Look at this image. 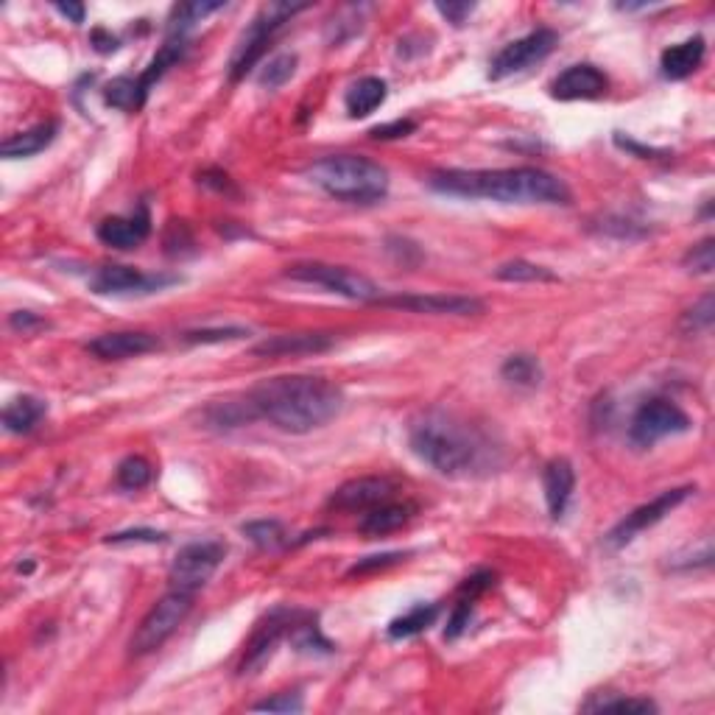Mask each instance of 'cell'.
Returning a JSON list of instances; mask_svg holds the SVG:
<instances>
[{
    "instance_id": "obj_11",
    "label": "cell",
    "mask_w": 715,
    "mask_h": 715,
    "mask_svg": "<svg viewBox=\"0 0 715 715\" xmlns=\"http://www.w3.org/2000/svg\"><path fill=\"white\" fill-rule=\"evenodd\" d=\"M556 45H559V34H556L554 28H537V31L526 34V37L509 42L489 62V79H509V76L520 73V70H528L531 65L542 62L545 56L554 54Z\"/></svg>"
},
{
    "instance_id": "obj_46",
    "label": "cell",
    "mask_w": 715,
    "mask_h": 715,
    "mask_svg": "<svg viewBox=\"0 0 715 715\" xmlns=\"http://www.w3.org/2000/svg\"><path fill=\"white\" fill-rule=\"evenodd\" d=\"M495 587V573L492 570H478V573H473L470 579L464 581L459 587V595H464V598H481V595L486 593V590H492Z\"/></svg>"
},
{
    "instance_id": "obj_25",
    "label": "cell",
    "mask_w": 715,
    "mask_h": 715,
    "mask_svg": "<svg viewBox=\"0 0 715 715\" xmlns=\"http://www.w3.org/2000/svg\"><path fill=\"white\" fill-rule=\"evenodd\" d=\"M48 414V405L40 397L23 394L3 408V425L9 433H31Z\"/></svg>"
},
{
    "instance_id": "obj_28",
    "label": "cell",
    "mask_w": 715,
    "mask_h": 715,
    "mask_svg": "<svg viewBox=\"0 0 715 715\" xmlns=\"http://www.w3.org/2000/svg\"><path fill=\"white\" fill-rule=\"evenodd\" d=\"M439 612H442L439 604H414V607L408 609V612H403L400 618H394L386 632H389L392 640L414 637L419 635V632H425L428 626H433V621L439 618Z\"/></svg>"
},
{
    "instance_id": "obj_32",
    "label": "cell",
    "mask_w": 715,
    "mask_h": 715,
    "mask_svg": "<svg viewBox=\"0 0 715 715\" xmlns=\"http://www.w3.org/2000/svg\"><path fill=\"white\" fill-rule=\"evenodd\" d=\"M104 98H107L109 107L123 109V112H137L146 104V95L140 90V81L132 79V76H118L107 87Z\"/></svg>"
},
{
    "instance_id": "obj_19",
    "label": "cell",
    "mask_w": 715,
    "mask_h": 715,
    "mask_svg": "<svg viewBox=\"0 0 715 715\" xmlns=\"http://www.w3.org/2000/svg\"><path fill=\"white\" fill-rule=\"evenodd\" d=\"M336 344L330 333H283V336L263 338L252 347V355L260 358H297V355H316L327 352Z\"/></svg>"
},
{
    "instance_id": "obj_35",
    "label": "cell",
    "mask_w": 715,
    "mask_h": 715,
    "mask_svg": "<svg viewBox=\"0 0 715 715\" xmlns=\"http://www.w3.org/2000/svg\"><path fill=\"white\" fill-rule=\"evenodd\" d=\"M291 643L297 646V651L302 654H333V643L324 640V635L319 632V626L313 621H299L291 629Z\"/></svg>"
},
{
    "instance_id": "obj_38",
    "label": "cell",
    "mask_w": 715,
    "mask_h": 715,
    "mask_svg": "<svg viewBox=\"0 0 715 715\" xmlns=\"http://www.w3.org/2000/svg\"><path fill=\"white\" fill-rule=\"evenodd\" d=\"M685 269L690 271V274H710L715 266V241L713 238H704V241H699L693 249H688V255H685Z\"/></svg>"
},
{
    "instance_id": "obj_1",
    "label": "cell",
    "mask_w": 715,
    "mask_h": 715,
    "mask_svg": "<svg viewBox=\"0 0 715 715\" xmlns=\"http://www.w3.org/2000/svg\"><path fill=\"white\" fill-rule=\"evenodd\" d=\"M408 445L414 456L422 459L436 473L459 478L473 475L495 464V447L473 422L450 414L445 408H428L408 425Z\"/></svg>"
},
{
    "instance_id": "obj_42",
    "label": "cell",
    "mask_w": 715,
    "mask_h": 715,
    "mask_svg": "<svg viewBox=\"0 0 715 715\" xmlns=\"http://www.w3.org/2000/svg\"><path fill=\"white\" fill-rule=\"evenodd\" d=\"M168 537L162 531H154V528H129V531H118V534H109L107 545H132V542H149V545H157V542H165Z\"/></svg>"
},
{
    "instance_id": "obj_41",
    "label": "cell",
    "mask_w": 715,
    "mask_h": 715,
    "mask_svg": "<svg viewBox=\"0 0 715 715\" xmlns=\"http://www.w3.org/2000/svg\"><path fill=\"white\" fill-rule=\"evenodd\" d=\"M715 322V305L713 297H704L699 305H693L685 319H682V327L685 330H710Z\"/></svg>"
},
{
    "instance_id": "obj_12",
    "label": "cell",
    "mask_w": 715,
    "mask_h": 715,
    "mask_svg": "<svg viewBox=\"0 0 715 715\" xmlns=\"http://www.w3.org/2000/svg\"><path fill=\"white\" fill-rule=\"evenodd\" d=\"M696 492V486H679V489H668L660 492L654 500H648L643 506H637L635 512H629L618 526L607 534L609 548H626L629 542L635 540L637 534H643L651 526H657L660 520H665L668 514L674 512L679 503H685Z\"/></svg>"
},
{
    "instance_id": "obj_21",
    "label": "cell",
    "mask_w": 715,
    "mask_h": 715,
    "mask_svg": "<svg viewBox=\"0 0 715 715\" xmlns=\"http://www.w3.org/2000/svg\"><path fill=\"white\" fill-rule=\"evenodd\" d=\"M414 514H417V503H411V500H403V503L386 500V503H380V506L364 514V520L358 523V531L364 537H386V534H392L397 528L408 526Z\"/></svg>"
},
{
    "instance_id": "obj_8",
    "label": "cell",
    "mask_w": 715,
    "mask_h": 715,
    "mask_svg": "<svg viewBox=\"0 0 715 715\" xmlns=\"http://www.w3.org/2000/svg\"><path fill=\"white\" fill-rule=\"evenodd\" d=\"M227 556V545L218 540H202L188 542L185 548H179L174 565L168 570V581L174 590L196 595V590H202L207 581L213 579L221 562Z\"/></svg>"
},
{
    "instance_id": "obj_34",
    "label": "cell",
    "mask_w": 715,
    "mask_h": 715,
    "mask_svg": "<svg viewBox=\"0 0 715 715\" xmlns=\"http://www.w3.org/2000/svg\"><path fill=\"white\" fill-rule=\"evenodd\" d=\"M241 531L260 551H274L285 542V526L280 520H252V523H243Z\"/></svg>"
},
{
    "instance_id": "obj_29",
    "label": "cell",
    "mask_w": 715,
    "mask_h": 715,
    "mask_svg": "<svg viewBox=\"0 0 715 715\" xmlns=\"http://www.w3.org/2000/svg\"><path fill=\"white\" fill-rule=\"evenodd\" d=\"M257 419L255 405L249 403V397L243 400H224V403H213L207 408V422L213 428H241L246 422Z\"/></svg>"
},
{
    "instance_id": "obj_18",
    "label": "cell",
    "mask_w": 715,
    "mask_h": 715,
    "mask_svg": "<svg viewBox=\"0 0 715 715\" xmlns=\"http://www.w3.org/2000/svg\"><path fill=\"white\" fill-rule=\"evenodd\" d=\"M98 241L112 249H137L151 235L149 207L140 204L132 216H112L98 224Z\"/></svg>"
},
{
    "instance_id": "obj_7",
    "label": "cell",
    "mask_w": 715,
    "mask_h": 715,
    "mask_svg": "<svg viewBox=\"0 0 715 715\" xmlns=\"http://www.w3.org/2000/svg\"><path fill=\"white\" fill-rule=\"evenodd\" d=\"M288 280L305 285H319L330 294L352 299V302H378L383 294L380 288L366 274L344 269V266H330V263H297L283 271Z\"/></svg>"
},
{
    "instance_id": "obj_45",
    "label": "cell",
    "mask_w": 715,
    "mask_h": 715,
    "mask_svg": "<svg viewBox=\"0 0 715 715\" xmlns=\"http://www.w3.org/2000/svg\"><path fill=\"white\" fill-rule=\"evenodd\" d=\"M598 710L607 713H657V704L651 699H612V702H601Z\"/></svg>"
},
{
    "instance_id": "obj_51",
    "label": "cell",
    "mask_w": 715,
    "mask_h": 715,
    "mask_svg": "<svg viewBox=\"0 0 715 715\" xmlns=\"http://www.w3.org/2000/svg\"><path fill=\"white\" fill-rule=\"evenodd\" d=\"M615 143H618V146H621V149L635 151V154H640V157H665V151H657V149H643V146H637V143H632V140H623L621 135H615Z\"/></svg>"
},
{
    "instance_id": "obj_10",
    "label": "cell",
    "mask_w": 715,
    "mask_h": 715,
    "mask_svg": "<svg viewBox=\"0 0 715 715\" xmlns=\"http://www.w3.org/2000/svg\"><path fill=\"white\" fill-rule=\"evenodd\" d=\"M690 431V417L671 400H648L635 411L632 425H629V439L637 447L657 445L665 436Z\"/></svg>"
},
{
    "instance_id": "obj_14",
    "label": "cell",
    "mask_w": 715,
    "mask_h": 715,
    "mask_svg": "<svg viewBox=\"0 0 715 715\" xmlns=\"http://www.w3.org/2000/svg\"><path fill=\"white\" fill-rule=\"evenodd\" d=\"M378 305L397 311L428 313V316H478L484 313V302L459 294H403V297H380Z\"/></svg>"
},
{
    "instance_id": "obj_47",
    "label": "cell",
    "mask_w": 715,
    "mask_h": 715,
    "mask_svg": "<svg viewBox=\"0 0 715 715\" xmlns=\"http://www.w3.org/2000/svg\"><path fill=\"white\" fill-rule=\"evenodd\" d=\"M9 327H12L14 333L31 336V333H40V330H45V327H48V322H45V319H40L37 313H31V311H14L12 316H9Z\"/></svg>"
},
{
    "instance_id": "obj_37",
    "label": "cell",
    "mask_w": 715,
    "mask_h": 715,
    "mask_svg": "<svg viewBox=\"0 0 715 715\" xmlns=\"http://www.w3.org/2000/svg\"><path fill=\"white\" fill-rule=\"evenodd\" d=\"M249 336V330L243 327H202V330H188L182 341L188 344H224V341H238Z\"/></svg>"
},
{
    "instance_id": "obj_31",
    "label": "cell",
    "mask_w": 715,
    "mask_h": 715,
    "mask_svg": "<svg viewBox=\"0 0 715 715\" xmlns=\"http://www.w3.org/2000/svg\"><path fill=\"white\" fill-rule=\"evenodd\" d=\"M495 277L503 283H556L554 271L537 266V263H528V260H512V263H503L495 269Z\"/></svg>"
},
{
    "instance_id": "obj_43",
    "label": "cell",
    "mask_w": 715,
    "mask_h": 715,
    "mask_svg": "<svg viewBox=\"0 0 715 715\" xmlns=\"http://www.w3.org/2000/svg\"><path fill=\"white\" fill-rule=\"evenodd\" d=\"M414 132H417V121H392L372 126V129H369V137H372V140H400V137L414 135Z\"/></svg>"
},
{
    "instance_id": "obj_15",
    "label": "cell",
    "mask_w": 715,
    "mask_h": 715,
    "mask_svg": "<svg viewBox=\"0 0 715 715\" xmlns=\"http://www.w3.org/2000/svg\"><path fill=\"white\" fill-rule=\"evenodd\" d=\"M397 492L392 478L383 475H364V478H352L347 484H341L330 495V506L338 512H369L380 503L392 500Z\"/></svg>"
},
{
    "instance_id": "obj_48",
    "label": "cell",
    "mask_w": 715,
    "mask_h": 715,
    "mask_svg": "<svg viewBox=\"0 0 715 715\" xmlns=\"http://www.w3.org/2000/svg\"><path fill=\"white\" fill-rule=\"evenodd\" d=\"M436 12L447 17V23L464 26V20L475 12V3H436Z\"/></svg>"
},
{
    "instance_id": "obj_24",
    "label": "cell",
    "mask_w": 715,
    "mask_h": 715,
    "mask_svg": "<svg viewBox=\"0 0 715 715\" xmlns=\"http://www.w3.org/2000/svg\"><path fill=\"white\" fill-rule=\"evenodd\" d=\"M389 84L380 76H364V79L352 81L350 90L344 95V107L350 112V118H366L386 101Z\"/></svg>"
},
{
    "instance_id": "obj_49",
    "label": "cell",
    "mask_w": 715,
    "mask_h": 715,
    "mask_svg": "<svg viewBox=\"0 0 715 715\" xmlns=\"http://www.w3.org/2000/svg\"><path fill=\"white\" fill-rule=\"evenodd\" d=\"M90 40H93V48L98 51V54H112V51H118V37H112V34L104 31V28H95Z\"/></svg>"
},
{
    "instance_id": "obj_26",
    "label": "cell",
    "mask_w": 715,
    "mask_h": 715,
    "mask_svg": "<svg viewBox=\"0 0 715 715\" xmlns=\"http://www.w3.org/2000/svg\"><path fill=\"white\" fill-rule=\"evenodd\" d=\"M185 51H188V40L185 37H168V42L162 45L160 51H157V56L149 62V68L143 70V76H140V90H143V95L149 98V90L157 84V81L168 73V70L174 68L176 62L185 56Z\"/></svg>"
},
{
    "instance_id": "obj_5",
    "label": "cell",
    "mask_w": 715,
    "mask_h": 715,
    "mask_svg": "<svg viewBox=\"0 0 715 715\" xmlns=\"http://www.w3.org/2000/svg\"><path fill=\"white\" fill-rule=\"evenodd\" d=\"M308 3H266L257 17L249 23V28L241 34V40L235 45L230 59V79L241 81L249 70L255 68L257 62L263 59V54L269 51L271 40L277 37V31L294 17V14L305 12Z\"/></svg>"
},
{
    "instance_id": "obj_2",
    "label": "cell",
    "mask_w": 715,
    "mask_h": 715,
    "mask_svg": "<svg viewBox=\"0 0 715 715\" xmlns=\"http://www.w3.org/2000/svg\"><path fill=\"white\" fill-rule=\"evenodd\" d=\"M257 419H269L285 433H311L336 419L344 408V394L336 383L311 375H285L257 383L246 394Z\"/></svg>"
},
{
    "instance_id": "obj_20",
    "label": "cell",
    "mask_w": 715,
    "mask_h": 715,
    "mask_svg": "<svg viewBox=\"0 0 715 715\" xmlns=\"http://www.w3.org/2000/svg\"><path fill=\"white\" fill-rule=\"evenodd\" d=\"M542 489H545V503L554 520H562L567 512V503L576 489V470L567 459H554L542 470Z\"/></svg>"
},
{
    "instance_id": "obj_22",
    "label": "cell",
    "mask_w": 715,
    "mask_h": 715,
    "mask_svg": "<svg viewBox=\"0 0 715 715\" xmlns=\"http://www.w3.org/2000/svg\"><path fill=\"white\" fill-rule=\"evenodd\" d=\"M704 54H707V45H704L702 37H690V40L679 42V45L665 48L660 56L662 76L671 81L688 79L690 73H696V70L702 68Z\"/></svg>"
},
{
    "instance_id": "obj_36",
    "label": "cell",
    "mask_w": 715,
    "mask_h": 715,
    "mask_svg": "<svg viewBox=\"0 0 715 715\" xmlns=\"http://www.w3.org/2000/svg\"><path fill=\"white\" fill-rule=\"evenodd\" d=\"M151 464L143 456H126V459L118 464V473H115V481H118V486L121 489H129V492H135V489H143V486L151 481Z\"/></svg>"
},
{
    "instance_id": "obj_33",
    "label": "cell",
    "mask_w": 715,
    "mask_h": 715,
    "mask_svg": "<svg viewBox=\"0 0 715 715\" xmlns=\"http://www.w3.org/2000/svg\"><path fill=\"white\" fill-rule=\"evenodd\" d=\"M297 54H277L271 56L269 62L260 68V73H257V81H260V87H269V90H280L283 84H288V81L294 79V73H297Z\"/></svg>"
},
{
    "instance_id": "obj_50",
    "label": "cell",
    "mask_w": 715,
    "mask_h": 715,
    "mask_svg": "<svg viewBox=\"0 0 715 715\" xmlns=\"http://www.w3.org/2000/svg\"><path fill=\"white\" fill-rule=\"evenodd\" d=\"M54 9L59 14H65L70 23H76V26L84 23V6L81 3H54Z\"/></svg>"
},
{
    "instance_id": "obj_3",
    "label": "cell",
    "mask_w": 715,
    "mask_h": 715,
    "mask_svg": "<svg viewBox=\"0 0 715 715\" xmlns=\"http://www.w3.org/2000/svg\"><path fill=\"white\" fill-rule=\"evenodd\" d=\"M428 185L436 193L459 199H492L500 204H570V188L542 168H498V171H433Z\"/></svg>"
},
{
    "instance_id": "obj_16",
    "label": "cell",
    "mask_w": 715,
    "mask_h": 715,
    "mask_svg": "<svg viewBox=\"0 0 715 715\" xmlns=\"http://www.w3.org/2000/svg\"><path fill=\"white\" fill-rule=\"evenodd\" d=\"M607 90V73L590 65V62L570 65L565 73H559L551 81V95L556 101H595V98H604Z\"/></svg>"
},
{
    "instance_id": "obj_30",
    "label": "cell",
    "mask_w": 715,
    "mask_h": 715,
    "mask_svg": "<svg viewBox=\"0 0 715 715\" xmlns=\"http://www.w3.org/2000/svg\"><path fill=\"white\" fill-rule=\"evenodd\" d=\"M500 375L503 380H509L512 386H523V389H534L540 386L542 380V366L534 355L528 352H517V355H509L503 366H500Z\"/></svg>"
},
{
    "instance_id": "obj_44",
    "label": "cell",
    "mask_w": 715,
    "mask_h": 715,
    "mask_svg": "<svg viewBox=\"0 0 715 715\" xmlns=\"http://www.w3.org/2000/svg\"><path fill=\"white\" fill-rule=\"evenodd\" d=\"M405 554H380V556H366L361 562L347 570V576H364V573H375V570H383V567H392L397 562H403Z\"/></svg>"
},
{
    "instance_id": "obj_9",
    "label": "cell",
    "mask_w": 715,
    "mask_h": 715,
    "mask_svg": "<svg viewBox=\"0 0 715 715\" xmlns=\"http://www.w3.org/2000/svg\"><path fill=\"white\" fill-rule=\"evenodd\" d=\"M302 618H305V615L297 612V609H285V607L271 609L269 615H266V621L257 623V629L252 632V637H249L246 651H243V660L241 665H238V674L241 676L257 674V671L274 657V651H277V646H280V640H283L285 635H291V629H294Z\"/></svg>"
},
{
    "instance_id": "obj_40",
    "label": "cell",
    "mask_w": 715,
    "mask_h": 715,
    "mask_svg": "<svg viewBox=\"0 0 715 715\" xmlns=\"http://www.w3.org/2000/svg\"><path fill=\"white\" fill-rule=\"evenodd\" d=\"M475 601L473 598H464L459 595V604L453 607L450 618H447V629H445V640H459L464 635V629L470 626V618H473Z\"/></svg>"
},
{
    "instance_id": "obj_27",
    "label": "cell",
    "mask_w": 715,
    "mask_h": 715,
    "mask_svg": "<svg viewBox=\"0 0 715 715\" xmlns=\"http://www.w3.org/2000/svg\"><path fill=\"white\" fill-rule=\"evenodd\" d=\"M224 9V3H213V0H188V3H176L168 17V34L171 37H185L196 23H202L204 17L216 14Z\"/></svg>"
},
{
    "instance_id": "obj_13",
    "label": "cell",
    "mask_w": 715,
    "mask_h": 715,
    "mask_svg": "<svg viewBox=\"0 0 715 715\" xmlns=\"http://www.w3.org/2000/svg\"><path fill=\"white\" fill-rule=\"evenodd\" d=\"M179 283L176 274H143L132 266H101L90 277V288L101 297H132V294H154L165 285Z\"/></svg>"
},
{
    "instance_id": "obj_17",
    "label": "cell",
    "mask_w": 715,
    "mask_h": 715,
    "mask_svg": "<svg viewBox=\"0 0 715 715\" xmlns=\"http://www.w3.org/2000/svg\"><path fill=\"white\" fill-rule=\"evenodd\" d=\"M160 338L143 330H123V333H104L87 344V352H93L101 361H126V358H140L149 352L160 350Z\"/></svg>"
},
{
    "instance_id": "obj_23",
    "label": "cell",
    "mask_w": 715,
    "mask_h": 715,
    "mask_svg": "<svg viewBox=\"0 0 715 715\" xmlns=\"http://www.w3.org/2000/svg\"><path fill=\"white\" fill-rule=\"evenodd\" d=\"M56 132H59V123L56 121L37 123V126H31V129H26V132H20V135H12L9 140H3L0 154H3L6 160L34 157V154H40V151H45L51 143H54Z\"/></svg>"
},
{
    "instance_id": "obj_39",
    "label": "cell",
    "mask_w": 715,
    "mask_h": 715,
    "mask_svg": "<svg viewBox=\"0 0 715 715\" xmlns=\"http://www.w3.org/2000/svg\"><path fill=\"white\" fill-rule=\"evenodd\" d=\"M302 707H305V702H302V693H297V690H283V693L271 696V699H266V702L252 704L255 713H288V715L302 713Z\"/></svg>"
},
{
    "instance_id": "obj_6",
    "label": "cell",
    "mask_w": 715,
    "mask_h": 715,
    "mask_svg": "<svg viewBox=\"0 0 715 715\" xmlns=\"http://www.w3.org/2000/svg\"><path fill=\"white\" fill-rule=\"evenodd\" d=\"M190 609H193V595L190 593L171 590L168 595H162L132 635V643H129L132 657H146L151 651H157L179 629V623L188 618Z\"/></svg>"
},
{
    "instance_id": "obj_4",
    "label": "cell",
    "mask_w": 715,
    "mask_h": 715,
    "mask_svg": "<svg viewBox=\"0 0 715 715\" xmlns=\"http://www.w3.org/2000/svg\"><path fill=\"white\" fill-rule=\"evenodd\" d=\"M305 176L327 196L347 204H375L389 193V171L361 154H333L311 162Z\"/></svg>"
}]
</instances>
